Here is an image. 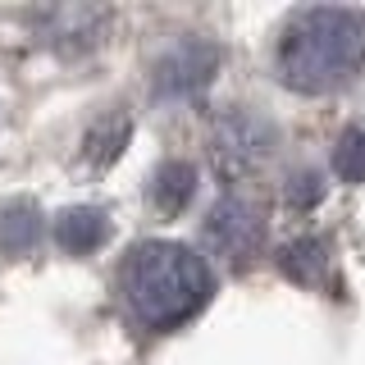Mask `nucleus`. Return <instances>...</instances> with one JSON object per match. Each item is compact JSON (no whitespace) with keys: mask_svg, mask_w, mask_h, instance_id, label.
I'll return each instance as SVG.
<instances>
[{"mask_svg":"<svg viewBox=\"0 0 365 365\" xmlns=\"http://www.w3.org/2000/svg\"><path fill=\"white\" fill-rule=\"evenodd\" d=\"M279 146V128L269 114L251 110V106H228L210 128V155L228 178H247L274 155Z\"/></svg>","mask_w":365,"mask_h":365,"instance_id":"7ed1b4c3","label":"nucleus"},{"mask_svg":"<svg viewBox=\"0 0 365 365\" xmlns=\"http://www.w3.org/2000/svg\"><path fill=\"white\" fill-rule=\"evenodd\" d=\"M224 64V46L210 37H178L174 46L155 55L151 64V91L165 106H182V101H197L205 87L215 83Z\"/></svg>","mask_w":365,"mask_h":365,"instance_id":"20e7f679","label":"nucleus"},{"mask_svg":"<svg viewBox=\"0 0 365 365\" xmlns=\"http://www.w3.org/2000/svg\"><path fill=\"white\" fill-rule=\"evenodd\" d=\"M106 28H110V9H91V5H60V9H41L37 14L41 41L64 55L91 51Z\"/></svg>","mask_w":365,"mask_h":365,"instance_id":"423d86ee","label":"nucleus"},{"mask_svg":"<svg viewBox=\"0 0 365 365\" xmlns=\"http://www.w3.org/2000/svg\"><path fill=\"white\" fill-rule=\"evenodd\" d=\"M283 197H288L292 210H311V205H319V197H324V174L311 169V165H306V169H292Z\"/></svg>","mask_w":365,"mask_h":365,"instance_id":"f8f14e48","label":"nucleus"},{"mask_svg":"<svg viewBox=\"0 0 365 365\" xmlns=\"http://www.w3.org/2000/svg\"><path fill=\"white\" fill-rule=\"evenodd\" d=\"M210 292H215L210 260L182 242L151 237V242H137L123 260V302H128L137 324L151 334L182 329L210 302Z\"/></svg>","mask_w":365,"mask_h":365,"instance_id":"f03ea898","label":"nucleus"},{"mask_svg":"<svg viewBox=\"0 0 365 365\" xmlns=\"http://www.w3.org/2000/svg\"><path fill=\"white\" fill-rule=\"evenodd\" d=\"M192 197H197V165H192V160H178V155L160 160L155 174H151V201L165 215H178Z\"/></svg>","mask_w":365,"mask_h":365,"instance_id":"6e6552de","label":"nucleus"},{"mask_svg":"<svg viewBox=\"0 0 365 365\" xmlns=\"http://www.w3.org/2000/svg\"><path fill=\"white\" fill-rule=\"evenodd\" d=\"M279 265L288 279L297 283H319L324 279V269H329V247H324V237H315V233H306V237H292L288 247H283V256H279Z\"/></svg>","mask_w":365,"mask_h":365,"instance_id":"9d476101","label":"nucleus"},{"mask_svg":"<svg viewBox=\"0 0 365 365\" xmlns=\"http://www.w3.org/2000/svg\"><path fill=\"white\" fill-rule=\"evenodd\" d=\"M274 64H279L283 83L302 96H329V91L347 87L365 64V14L347 5L297 9L283 23Z\"/></svg>","mask_w":365,"mask_h":365,"instance_id":"f257e3e1","label":"nucleus"},{"mask_svg":"<svg viewBox=\"0 0 365 365\" xmlns=\"http://www.w3.org/2000/svg\"><path fill=\"white\" fill-rule=\"evenodd\" d=\"M110 237V215L101 205H73L55 220V242H60L68 256H91L101 251Z\"/></svg>","mask_w":365,"mask_h":365,"instance_id":"0eeeda50","label":"nucleus"},{"mask_svg":"<svg viewBox=\"0 0 365 365\" xmlns=\"http://www.w3.org/2000/svg\"><path fill=\"white\" fill-rule=\"evenodd\" d=\"M41 237V210L32 201L0 205V251L5 256H28Z\"/></svg>","mask_w":365,"mask_h":365,"instance_id":"1a4fd4ad","label":"nucleus"},{"mask_svg":"<svg viewBox=\"0 0 365 365\" xmlns=\"http://www.w3.org/2000/svg\"><path fill=\"white\" fill-rule=\"evenodd\" d=\"M334 174L342 182H365V128H347L334 146Z\"/></svg>","mask_w":365,"mask_h":365,"instance_id":"9b49d317","label":"nucleus"},{"mask_svg":"<svg viewBox=\"0 0 365 365\" xmlns=\"http://www.w3.org/2000/svg\"><path fill=\"white\" fill-rule=\"evenodd\" d=\"M260 242H265V215H260V205L251 197L228 192V197H220L210 205V215H205V247L220 260L242 269L256 260Z\"/></svg>","mask_w":365,"mask_h":365,"instance_id":"39448f33","label":"nucleus"}]
</instances>
